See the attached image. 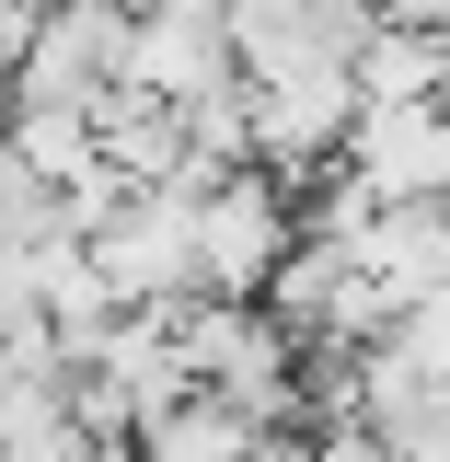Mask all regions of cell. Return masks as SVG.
<instances>
[{
	"label": "cell",
	"mask_w": 450,
	"mask_h": 462,
	"mask_svg": "<svg viewBox=\"0 0 450 462\" xmlns=\"http://www.w3.org/2000/svg\"><path fill=\"white\" fill-rule=\"evenodd\" d=\"M335 173H358L381 208H427V197H450V105H358Z\"/></svg>",
	"instance_id": "cell-2"
},
{
	"label": "cell",
	"mask_w": 450,
	"mask_h": 462,
	"mask_svg": "<svg viewBox=\"0 0 450 462\" xmlns=\"http://www.w3.org/2000/svg\"><path fill=\"white\" fill-rule=\"evenodd\" d=\"M289 243H300V220H289L278 173H220L197 197V300H266Z\"/></svg>",
	"instance_id": "cell-1"
}]
</instances>
